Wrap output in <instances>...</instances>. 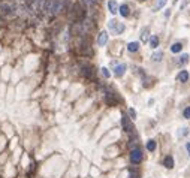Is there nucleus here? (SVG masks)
Here are the masks:
<instances>
[{"instance_id":"obj_1","label":"nucleus","mask_w":190,"mask_h":178,"mask_svg":"<svg viewBox=\"0 0 190 178\" xmlns=\"http://www.w3.org/2000/svg\"><path fill=\"white\" fill-rule=\"evenodd\" d=\"M108 27H109V30L114 32L115 34H121L124 32V24L120 23V21H117V20H111V21L108 23Z\"/></svg>"},{"instance_id":"obj_2","label":"nucleus","mask_w":190,"mask_h":178,"mask_svg":"<svg viewBox=\"0 0 190 178\" xmlns=\"http://www.w3.org/2000/svg\"><path fill=\"white\" fill-rule=\"evenodd\" d=\"M130 162H132L133 165H139V163L142 162V151H141L139 148L132 150V153H130Z\"/></svg>"},{"instance_id":"obj_3","label":"nucleus","mask_w":190,"mask_h":178,"mask_svg":"<svg viewBox=\"0 0 190 178\" xmlns=\"http://www.w3.org/2000/svg\"><path fill=\"white\" fill-rule=\"evenodd\" d=\"M121 123H123V129H124V132H127V133H133V130H135V127L132 124V121L130 118L126 115V114H123V118H121Z\"/></svg>"},{"instance_id":"obj_4","label":"nucleus","mask_w":190,"mask_h":178,"mask_svg":"<svg viewBox=\"0 0 190 178\" xmlns=\"http://www.w3.org/2000/svg\"><path fill=\"white\" fill-rule=\"evenodd\" d=\"M14 6L12 5H9V3H2L0 5V14L3 15V17H8V15H12L14 14Z\"/></svg>"},{"instance_id":"obj_5","label":"nucleus","mask_w":190,"mask_h":178,"mask_svg":"<svg viewBox=\"0 0 190 178\" xmlns=\"http://www.w3.org/2000/svg\"><path fill=\"white\" fill-rule=\"evenodd\" d=\"M108 39H109V34L106 33V32H100V33H99V36H97V45H99V47H104V45H106Z\"/></svg>"},{"instance_id":"obj_6","label":"nucleus","mask_w":190,"mask_h":178,"mask_svg":"<svg viewBox=\"0 0 190 178\" xmlns=\"http://www.w3.org/2000/svg\"><path fill=\"white\" fill-rule=\"evenodd\" d=\"M61 6H63V2L61 0H52V3H51V14H59L61 11Z\"/></svg>"},{"instance_id":"obj_7","label":"nucleus","mask_w":190,"mask_h":178,"mask_svg":"<svg viewBox=\"0 0 190 178\" xmlns=\"http://www.w3.org/2000/svg\"><path fill=\"white\" fill-rule=\"evenodd\" d=\"M124 70H126V65H117L114 69V75L115 76H123L124 75Z\"/></svg>"},{"instance_id":"obj_8","label":"nucleus","mask_w":190,"mask_h":178,"mask_svg":"<svg viewBox=\"0 0 190 178\" xmlns=\"http://www.w3.org/2000/svg\"><path fill=\"white\" fill-rule=\"evenodd\" d=\"M187 79H189V72L187 70H181L177 75V81H180V82H187Z\"/></svg>"},{"instance_id":"obj_9","label":"nucleus","mask_w":190,"mask_h":178,"mask_svg":"<svg viewBox=\"0 0 190 178\" xmlns=\"http://www.w3.org/2000/svg\"><path fill=\"white\" fill-rule=\"evenodd\" d=\"M108 9H109L111 14H117V12H118V5H117V2H115V0H109V2H108Z\"/></svg>"},{"instance_id":"obj_10","label":"nucleus","mask_w":190,"mask_h":178,"mask_svg":"<svg viewBox=\"0 0 190 178\" xmlns=\"http://www.w3.org/2000/svg\"><path fill=\"white\" fill-rule=\"evenodd\" d=\"M163 166H166L168 169H172L174 168V159L172 156H166L163 159Z\"/></svg>"},{"instance_id":"obj_11","label":"nucleus","mask_w":190,"mask_h":178,"mask_svg":"<svg viewBox=\"0 0 190 178\" xmlns=\"http://www.w3.org/2000/svg\"><path fill=\"white\" fill-rule=\"evenodd\" d=\"M118 11H120V14H121V17H129L130 15V8L127 6V5H121L120 8H118Z\"/></svg>"},{"instance_id":"obj_12","label":"nucleus","mask_w":190,"mask_h":178,"mask_svg":"<svg viewBox=\"0 0 190 178\" xmlns=\"http://www.w3.org/2000/svg\"><path fill=\"white\" fill-rule=\"evenodd\" d=\"M148 34H150V30H148L147 27H144V29L141 30V41H142V42H148V41H150Z\"/></svg>"},{"instance_id":"obj_13","label":"nucleus","mask_w":190,"mask_h":178,"mask_svg":"<svg viewBox=\"0 0 190 178\" xmlns=\"http://www.w3.org/2000/svg\"><path fill=\"white\" fill-rule=\"evenodd\" d=\"M189 61V54H181L178 60H177V66H183V65H186Z\"/></svg>"},{"instance_id":"obj_14","label":"nucleus","mask_w":190,"mask_h":178,"mask_svg":"<svg viewBox=\"0 0 190 178\" xmlns=\"http://www.w3.org/2000/svg\"><path fill=\"white\" fill-rule=\"evenodd\" d=\"M162 59H163V52H160V51H156L154 54L151 56V60H153L154 63H160Z\"/></svg>"},{"instance_id":"obj_15","label":"nucleus","mask_w":190,"mask_h":178,"mask_svg":"<svg viewBox=\"0 0 190 178\" xmlns=\"http://www.w3.org/2000/svg\"><path fill=\"white\" fill-rule=\"evenodd\" d=\"M139 50V42H129L127 43V51L130 52H136Z\"/></svg>"},{"instance_id":"obj_16","label":"nucleus","mask_w":190,"mask_h":178,"mask_svg":"<svg viewBox=\"0 0 190 178\" xmlns=\"http://www.w3.org/2000/svg\"><path fill=\"white\" fill-rule=\"evenodd\" d=\"M114 93H106L105 94V102L108 103V105H115V99H113Z\"/></svg>"},{"instance_id":"obj_17","label":"nucleus","mask_w":190,"mask_h":178,"mask_svg":"<svg viewBox=\"0 0 190 178\" xmlns=\"http://www.w3.org/2000/svg\"><path fill=\"white\" fill-rule=\"evenodd\" d=\"M148 42H150V47H151V48H157V47H159V38H157V36H151Z\"/></svg>"},{"instance_id":"obj_18","label":"nucleus","mask_w":190,"mask_h":178,"mask_svg":"<svg viewBox=\"0 0 190 178\" xmlns=\"http://www.w3.org/2000/svg\"><path fill=\"white\" fill-rule=\"evenodd\" d=\"M181 50H183V45L180 42L172 43V47H171V51H172V52H175V54H177V52H180Z\"/></svg>"},{"instance_id":"obj_19","label":"nucleus","mask_w":190,"mask_h":178,"mask_svg":"<svg viewBox=\"0 0 190 178\" xmlns=\"http://www.w3.org/2000/svg\"><path fill=\"white\" fill-rule=\"evenodd\" d=\"M82 73L90 78V76H93V73H95V72H93V68H90V66H86V68H82Z\"/></svg>"},{"instance_id":"obj_20","label":"nucleus","mask_w":190,"mask_h":178,"mask_svg":"<svg viewBox=\"0 0 190 178\" xmlns=\"http://www.w3.org/2000/svg\"><path fill=\"white\" fill-rule=\"evenodd\" d=\"M147 150L148 151H154L156 150V141L154 139H150L147 142Z\"/></svg>"},{"instance_id":"obj_21","label":"nucleus","mask_w":190,"mask_h":178,"mask_svg":"<svg viewBox=\"0 0 190 178\" xmlns=\"http://www.w3.org/2000/svg\"><path fill=\"white\" fill-rule=\"evenodd\" d=\"M166 2H168V0H157V2H156V6H154V9L156 11H159V9H162L165 6V5H166Z\"/></svg>"},{"instance_id":"obj_22","label":"nucleus","mask_w":190,"mask_h":178,"mask_svg":"<svg viewBox=\"0 0 190 178\" xmlns=\"http://www.w3.org/2000/svg\"><path fill=\"white\" fill-rule=\"evenodd\" d=\"M100 73H102V76H104V78H106V79L111 76V73L108 72V69H106V68H102V69H100Z\"/></svg>"},{"instance_id":"obj_23","label":"nucleus","mask_w":190,"mask_h":178,"mask_svg":"<svg viewBox=\"0 0 190 178\" xmlns=\"http://www.w3.org/2000/svg\"><path fill=\"white\" fill-rule=\"evenodd\" d=\"M180 136H186V135H189V129L187 127H181L180 129V133H178Z\"/></svg>"},{"instance_id":"obj_24","label":"nucleus","mask_w":190,"mask_h":178,"mask_svg":"<svg viewBox=\"0 0 190 178\" xmlns=\"http://www.w3.org/2000/svg\"><path fill=\"white\" fill-rule=\"evenodd\" d=\"M183 115H184V118H190V106H187V108L184 109Z\"/></svg>"},{"instance_id":"obj_25","label":"nucleus","mask_w":190,"mask_h":178,"mask_svg":"<svg viewBox=\"0 0 190 178\" xmlns=\"http://www.w3.org/2000/svg\"><path fill=\"white\" fill-rule=\"evenodd\" d=\"M127 112H129V115L132 117V118H136V112H135V109H133V108H129V111H127Z\"/></svg>"},{"instance_id":"obj_26","label":"nucleus","mask_w":190,"mask_h":178,"mask_svg":"<svg viewBox=\"0 0 190 178\" xmlns=\"http://www.w3.org/2000/svg\"><path fill=\"white\" fill-rule=\"evenodd\" d=\"M82 2L86 3L87 6H93V5H95V3L97 2V0H82Z\"/></svg>"},{"instance_id":"obj_27","label":"nucleus","mask_w":190,"mask_h":178,"mask_svg":"<svg viewBox=\"0 0 190 178\" xmlns=\"http://www.w3.org/2000/svg\"><path fill=\"white\" fill-rule=\"evenodd\" d=\"M186 150H187V154L190 156V142H187V144H186Z\"/></svg>"},{"instance_id":"obj_28","label":"nucleus","mask_w":190,"mask_h":178,"mask_svg":"<svg viewBox=\"0 0 190 178\" xmlns=\"http://www.w3.org/2000/svg\"><path fill=\"white\" fill-rule=\"evenodd\" d=\"M142 2H144V0H142Z\"/></svg>"}]
</instances>
